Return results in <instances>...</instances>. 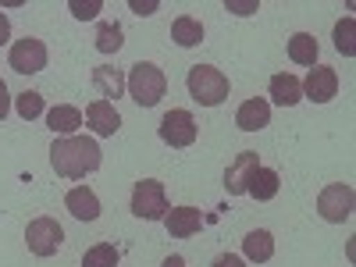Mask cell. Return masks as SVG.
I'll return each mask as SVG.
<instances>
[{"mask_svg": "<svg viewBox=\"0 0 356 267\" xmlns=\"http://www.w3.org/2000/svg\"><path fill=\"white\" fill-rule=\"evenodd\" d=\"M50 164L61 178H86L104 164V150L89 136H61L50 146Z\"/></svg>", "mask_w": 356, "mask_h": 267, "instance_id": "obj_1", "label": "cell"}, {"mask_svg": "<svg viewBox=\"0 0 356 267\" xmlns=\"http://www.w3.org/2000/svg\"><path fill=\"white\" fill-rule=\"evenodd\" d=\"M186 86H189V97L200 104V107H218V104H225L228 100V75L221 72V68H214V65H196V68H189V75H186Z\"/></svg>", "mask_w": 356, "mask_h": 267, "instance_id": "obj_2", "label": "cell"}, {"mask_svg": "<svg viewBox=\"0 0 356 267\" xmlns=\"http://www.w3.org/2000/svg\"><path fill=\"white\" fill-rule=\"evenodd\" d=\"M125 89H129V97L139 104V107H157L161 97L168 93V79L157 65L150 61H139L132 65V72L125 75Z\"/></svg>", "mask_w": 356, "mask_h": 267, "instance_id": "obj_3", "label": "cell"}, {"mask_svg": "<svg viewBox=\"0 0 356 267\" xmlns=\"http://www.w3.org/2000/svg\"><path fill=\"white\" fill-rule=\"evenodd\" d=\"M171 211L168 207V193H164V182L157 178H143L132 189V214L143 218V221H164V214Z\"/></svg>", "mask_w": 356, "mask_h": 267, "instance_id": "obj_4", "label": "cell"}, {"mask_svg": "<svg viewBox=\"0 0 356 267\" xmlns=\"http://www.w3.org/2000/svg\"><path fill=\"white\" fill-rule=\"evenodd\" d=\"M353 211H356V193H353V186L335 182V186H328V189H321V196H317V214H321L324 221L342 225V221L353 218Z\"/></svg>", "mask_w": 356, "mask_h": 267, "instance_id": "obj_5", "label": "cell"}, {"mask_svg": "<svg viewBox=\"0 0 356 267\" xmlns=\"http://www.w3.org/2000/svg\"><path fill=\"white\" fill-rule=\"evenodd\" d=\"M25 243H29V253L54 257L57 250L65 246V228L57 225L54 218H36V221H29V228H25Z\"/></svg>", "mask_w": 356, "mask_h": 267, "instance_id": "obj_6", "label": "cell"}, {"mask_svg": "<svg viewBox=\"0 0 356 267\" xmlns=\"http://www.w3.org/2000/svg\"><path fill=\"white\" fill-rule=\"evenodd\" d=\"M161 139L168 146H175V150H186V146L196 143V118L189 111H168L161 118V125H157Z\"/></svg>", "mask_w": 356, "mask_h": 267, "instance_id": "obj_7", "label": "cell"}, {"mask_svg": "<svg viewBox=\"0 0 356 267\" xmlns=\"http://www.w3.org/2000/svg\"><path fill=\"white\" fill-rule=\"evenodd\" d=\"M8 61H11V68H15L18 75H36V72L47 68V43L36 40V36H25V40H18V43L11 47Z\"/></svg>", "mask_w": 356, "mask_h": 267, "instance_id": "obj_8", "label": "cell"}, {"mask_svg": "<svg viewBox=\"0 0 356 267\" xmlns=\"http://www.w3.org/2000/svg\"><path fill=\"white\" fill-rule=\"evenodd\" d=\"M303 86V100H314V104H328L335 93H339V72L328 68V65H314L307 82Z\"/></svg>", "mask_w": 356, "mask_h": 267, "instance_id": "obj_9", "label": "cell"}, {"mask_svg": "<svg viewBox=\"0 0 356 267\" xmlns=\"http://www.w3.org/2000/svg\"><path fill=\"white\" fill-rule=\"evenodd\" d=\"M257 168H260V157H257L253 150H246V154L235 157V161L228 164V171H225V189H228V196H243Z\"/></svg>", "mask_w": 356, "mask_h": 267, "instance_id": "obj_10", "label": "cell"}, {"mask_svg": "<svg viewBox=\"0 0 356 267\" xmlns=\"http://www.w3.org/2000/svg\"><path fill=\"white\" fill-rule=\"evenodd\" d=\"M86 125L93 129L97 136H114L122 129V114H118L114 100H93L86 107Z\"/></svg>", "mask_w": 356, "mask_h": 267, "instance_id": "obj_11", "label": "cell"}, {"mask_svg": "<svg viewBox=\"0 0 356 267\" xmlns=\"http://www.w3.org/2000/svg\"><path fill=\"white\" fill-rule=\"evenodd\" d=\"M164 228L171 239H189V235H196L203 228V214L196 207H171L164 214Z\"/></svg>", "mask_w": 356, "mask_h": 267, "instance_id": "obj_12", "label": "cell"}, {"mask_svg": "<svg viewBox=\"0 0 356 267\" xmlns=\"http://www.w3.org/2000/svg\"><path fill=\"white\" fill-rule=\"evenodd\" d=\"M47 129L61 139V136H79L82 129V111L72 107V104H57L47 111Z\"/></svg>", "mask_w": 356, "mask_h": 267, "instance_id": "obj_13", "label": "cell"}, {"mask_svg": "<svg viewBox=\"0 0 356 267\" xmlns=\"http://www.w3.org/2000/svg\"><path fill=\"white\" fill-rule=\"evenodd\" d=\"M235 125H239L243 132H260L271 125V107H267V100L253 97L246 104H239V111H235Z\"/></svg>", "mask_w": 356, "mask_h": 267, "instance_id": "obj_14", "label": "cell"}, {"mask_svg": "<svg viewBox=\"0 0 356 267\" xmlns=\"http://www.w3.org/2000/svg\"><path fill=\"white\" fill-rule=\"evenodd\" d=\"M65 207L72 211V218H79V221H97L100 218V200H97V193L89 186H75L65 196Z\"/></svg>", "mask_w": 356, "mask_h": 267, "instance_id": "obj_15", "label": "cell"}, {"mask_svg": "<svg viewBox=\"0 0 356 267\" xmlns=\"http://www.w3.org/2000/svg\"><path fill=\"white\" fill-rule=\"evenodd\" d=\"M271 100L275 104H282V107H296L303 100V86H300V79L296 75H289V72H278V75H271Z\"/></svg>", "mask_w": 356, "mask_h": 267, "instance_id": "obj_16", "label": "cell"}, {"mask_svg": "<svg viewBox=\"0 0 356 267\" xmlns=\"http://www.w3.org/2000/svg\"><path fill=\"white\" fill-rule=\"evenodd\" d=\"M278 186H282V178H278V171L275 168H257L253 171V178H250V186H246V193L257 200V203H267V200H275L278 196Z\"/></svg>", "mask_w": 356, "mask_h": 267, "instance_id": "obj_17", "label": "cell"}, {"mask_svg": "<svg viewBox=\"0 0 356 267\" xmlns=\"http://www.w3.org/2000/svg\"><path fill=\"white\" fill-rule=\"evenodd\" d=\"M243 257L253 260V264H267V260L275 257V235L267 232V228L250 232L246 239H243Z\"/></svg>", "mask_w": 356, "mask_h": 267, "instance_id": "obj_18", "label": "cell"}, {"mask_svg": "<svg viewBox=\"0 0 356 267\" xmlns=\"http://www.w3.org/2000/svg\"><path fill=\"white\" fill-rule=\"evenodd\" d=\"M171 40L178 43V47H200L203 43V25H200V18H193V15H178L175 22H171Z\"/></svg>", "mask_w": 356, "mask_h": 267, "instance_id": "obj_19", "label": "cell"}, {"mask_svg": "<svg viewBox=\"0 0 356 267\" xmlns=\"http://www.w3.org/2000/svg\"><path fill=\"white\" fill-rule=\"evenodd\" d=\"M93 86L100 89V100H111V97H122L125 93V72L122 68H93Z\"/></svg>", "mask_w": 356, "mask_h": 267, "instance_id": "obj_20", "label": "cell"}, {"mask_svg": "<svg viewBox=\"0 0 356 267\" xmlns=\"http://www.w3.org/2000/svg\"><path fill=\"white\" fill-rule=\"evenodd\" d=\"M317 54H321V47H317V40L310 33H296L289 40V61H296V65L314 68L317 65Z\"/></svg>", "mask_w": 356, "mask_h": 267, "instance_id": "obj_21", "label": "cell"}, {"mask_svg": "<svg viewBox=\"0 0 356 267\" xmlns=\"http://www.w3.org/2000/svg\"><path fill=\"white\" fill-rule=\"evenodd\" d=\"M122 43H125L122 25H118V22H100V29H97V50L100 54H118Z\"/></svg>", "mask_w": 356, "mask_h": 267, "instance_id": "obj_22", "label": "cell"}, {"mask_svg": "<svg viewBox=\"0 0 356 267\" xmlns=\"http://www.w3.org/2000/svg\"><path fill=\"white\" fill-rule=\"evenodd\" d=\"M118 260H122V253L111 243H97L93 250L82 253V267H118Z\"/></svg>", "mask_w": 356, "mask_h": 267, "instance_id": "obj_23", "label": "cell"}, {"mask_svg": "<svg viewBox=\"0 0 356 267\" xmlns=\"http://www.w3.org/2000/svg\"><path fill=\"white\" fill-rule=\"evenodd\" d=\"M15 107H18V114L25 118V122H36V118L47 111V104H43V97L36 93V89H25V93H18Z\"/></svg>", "mask_w": 356, "mask_h": 267, "instance_id": "obj_24", "label": "cell"}, {"mask_svg": "<svg viewBox=\"0 0 356 267\" xmlns=\"http://www.w3.org/2000/svg\"><path fill=\"white\" fill-rule=\"evenodd\" d=\"M335 50L346 54V57L356 54V22H353V18H342V22L335 25Z\"/></svg>", "mask_w": 356, "mask_h": 267, "instance_id": "obj_25", "label": "cell"}, {"mask_svg": "<svg viewBox=\"0 0 356 267\" xmlns=\"http://www.w3.org/2000/svg\"><path fill=\"white\" fill-rule=\"evenodd\" d=\"M68 8H72V15H75L79 22H86V18H97L104 4H100V0H72Z\"/></svg>", "mask_w": 356, "mask_h": 267, "instance_id": "obj_26", "label": "cell"}, {"mask_svg": "<svg viewBox=\"0 0 356 267\" xmlns=\"http://www.w3.org/2000/svg\"><path fill=\"white\" fill-rule=\"evenodd\" d=\"M225 8H228L232 15H253L260 4H257V0H225Z\"/></svg>", "mask_w": 356, "mask_h": 267, "instance_id": "obj_27", "label": "cell"}, {"mask_svg": "<svg viewBox=\"0 0 356 267\" xmlns=\"http://www.w3.org/2000/svg\"><path fill=\"white\" fill-rule=\"evenodd\" d=\"M8 111H11V97H8V82L0 79V122L8 118Z\"/></svg>", "mask_w": 356, "mask_h": 267, "instance_id": "obj_28", "label": "cell"}, {"mask_svg": "<svg viewBox=\"0 0 356 267\" xmlns=\"http://www.w3.org/2000/svg\"><path fill=\"white\" fill-rule=\"evenodd\" d=\"M214 267H243V257H235V253H221L214 260Z\"/></svg>", "mask_w": 356, "mask_h": 267, "instance_id": "obj_29", "label": "cell"}, {"mask_svg": "<svg viewBox=\"0 0 356 267\" xmlns=\"http://www.w3.org/2000/svg\"><path fill=\"white\" fill-rule=\"evenodd\" d=\"M132 11L136 15H154L157 11V0H146V4H143V0H132Z\"/></svg>", "mask_w": 356, "mask_h": 267, "instance_id": "obj_30", "label": "cell"}, {"mask_svg": "<svg viewBox=\"0 0 356 267\" xmlns=\"http://www.w3.org/2000/svg\"><path fill=\"white\" fill-rule=\"evenodd\" d=\"M11 40V22H8V15L4 11H0V47H4Z\"/></svg>", "mask_w": 356, "mask_h": 267, "instance_id": "obj_31", "label": "cell"}, {"mask_svg": "<svg viewBox=\"0 0 356 267\" xmlns=\"http://www.w3.org/2000/svg\"><path fill=\"white\" fill-rule=\"evenodd\" d=\"M161 267H186V260H182V257H168Z\"/></svg>", "mask_w": 356, "mask_h": 267, "instance_id": "obj_32", "label": "cell"}]
</instances>
